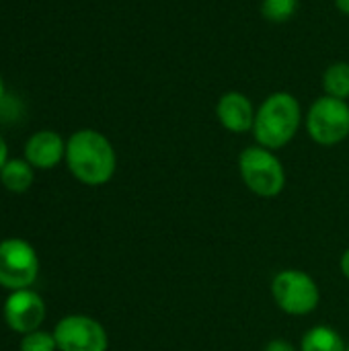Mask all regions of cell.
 Masks as SVG:
<instances>
[{
  "label": "cell",
  "mask_w": 349,
  "mask_h": 351,
  "mask_svg": "<svg viewBox=\"0 0 349 351\" xmlns=\"http://www.w3.org/2000/svg\"><path fill=\"white\" fill-rule=\"evenodd\" d=\"M66 160L70 173L80 183L93 187L105 185L117 167L111 142L95 130H80L68 140Z\"/></svg>",
  "instance_id": "6da1fadb"
},
{
  "label": "cell",
  "mask_w": 349,
  "mask_h": 351,
  "mask_svg": "<svg viewBox=\"0 0 349 351\" xmlns=\"http://www.w3.org/2000/svg\"><path fill=\"white\" fill-rule=\"evenodd\" d=\"M298 0H263L261 14L272 23H286L294 16Z\"/></svg>",
  "instance_id": "5bb4252c"
},
{
  "label": "cell",
  "mask_w": 349,
  "mask_h": 351,
  "mask_svg": "<svg viewBox=\"0 0 349 351\" xmlns=\"http://www.w3.org/2000/svg\"><path fill=\"white\" fill-rule=\"evenodd\" d=\"M263 351H296V350H294V346H292V343H288V341H284V339H274V341H269V343L265 346V350Z\"/></svg>",
  "instance_id": "2e32d148"
},
{
  "label": "cell",
  "mask_w": 349,
  "mask_h": 351,
  "mask_svg": "<svg viewBox=\"0 0 349 351\" xmlns=\"http://www.w3.org/2000/svg\"><path fill=\"white\" fill-rule=\"evenodd\" d=\"M25 156L31 167L53 169L62 160V156H66V144L56 132L43 130L29 138L25 146Z\"/></svg>",
  "instance_id": "30bf717a"
},
{
  "label": "cell",
  "mask_w": 349,
  "mask_h": 351,
  "mask_svg": "<svg viewBox=\"0 0 349 351\" xmlns=\"http://www.w3.org/2000/svg\"><path fill=\"white\" fill-rule=\"evenodd\" d=\"M39 271V261L33 247L21 239L0 243V286L8 290L29 288Z\"/></svg>",
  "instance_id": "8992f818"
},
{
  "label": "cell",
  "mask_w": 349,
  "mask_h": 351,
  "mask_svg": "<svg viewBox=\"0 0 349 351\" xmlns=\"http://www.w3.org/2000/svg\"><path fill=\"white\" fill-rule=\"evenodd\" d=\"M348 351H349V346H348Z\"/></svg>",
  "instance_id": "44dd1931"
},
{
  "label": "cell",
  "mask_w": 349,
  "mask_h": 351,
  "mask_svg": "<svg viewBox=\"0 0 349 351\" xmlns=\"http://www.w3.org/2000/svg\"><path fill=\"white\" fill-rule=\"evenodd\" d=\"M255 109L251 99L245 93L228 90L224 93L216 103V117L222 123L224 130L232 134H245L253 130L255 123Z\"/></svg>",
  "instance_id": "9c48e42d"
},
{
  "label": "cell",
  "mask_w": 349,
  "mask_h": 351,
  "mask_svg": "<svg viewBox=\"0 0 349 351\" xmlns=\"http://www.w3.org/2000/svg\"><path fill=\"white\" fill-rule=\"evenodd\" d=\"M272 294L276 304L294 317L311 315L319 306V286L317 282L298 269H286L280 271L272 282Z\"/></svg>",
  "instance_id": "5b68a950"
},
{
  "label": "cell",
  "mask_w": 349,
  "mask_h": 351,
  "mask_svg": "<svg viewBox=\"0 0 349 351\" xmlns=\"http://www.w3.org/2000/svg\"><path fill=\"white\" fill-rule=\"evenodd\" d=\"M2 97H4V82H2V76H0V101H2Z\"/></svg>",
  "instance_id": "ffe728a7"
},
{
  "label": "cell",
  "mask_w": 349,
  "mask_h": 351,
  "mask_svg": "<svg viewBox=\"0 0 349 351\" xmlns=\"http://www.w3.org/2000/svg\"><path fill=\"white\" fill-rule=\"evenodd\" d=\"M306 132L321 146H335L349 136L348 101L335 97L317 99L306 113Z\"/></svg>",
  "instance_id": "277c9868"
},
{
  "label": "cell",
  "mask_w": 349,
  "mask_h": 351,
  "mask_svg": "<svg viewBox=\"0 0 349 351\" xmlns=\"http://www.w3.org/2000/svg\"><path fill=\"white\" fill-rule=\"evenodd\" d=\"M323 88L325 95L348 101L349 99V64L335 62L323 74Z\"/></svg>",
  "instance_id": "4fadbf2b"
},
{
  "label": "cell",
  "mask_w": 349,
  "mask_h": 351,
  "mask_svg": "<svg viewBox=\"0 0 349 351\" xmlns=\"http://www.w3.org/2000/svg\"><path fill=\"white\" fill-rule=\"evenodd\" d=\"M239 171L245 185L259 197H276L284 191L286 171L274 150L249 146L239 156Z\"/></svg>",
  "instance_id": "3957f363"
},
{
  "label": "cell",
  "mask_w": 349,
  "mask_h": 351,
  "mask_svg": "<svg viewBox=\"0 0 349 351\" xmlns=\"http://www.w3.org/2000/svg\"><path fill=\"white\" fill-rule=\"evenodd\" d=\"M302 351H348L346 341L341 339V335L331 329V327H313L311 331H306V335L302 337L300 343Z\"/></svg>",
  "instance_id": "8fae6325"
},
{
  "label": "cell",
  "mask_w": 349,
  "mask_h": 351,
  "mask_svg": "<svg viewBox=\"0 0 349 351\" xmlns=\"http://www.w3.org/2000/svg\"><path fill=\"white\" fill-rule=\"evenodd\" d=\"M53 337L60 351H107L109 346L101 323L82 315L62 319L56 325Z\"/></svg>",
  "instance_id": "52a82bcc"
},
{
  "label": "cell",
  "mask_w": 349,
  "mask_h": 351,
  "mask_svg": "<svg viewBox=\"0 0 349 351\" xmlns=\"http://www.w3.org/2000/svg\"><path fill=\"white\" fill-rule=\"evenodd\" d=\"M58 343L56 337L43 331H33L27 333L21 341V351H56Z\"/></svg>",
  "instance_id": "9a60e30c"
},
{
  "label": "cell",
  "mask_w": 349,
  "mask_h": 351,
  "mask_svg": "<svg viewBox=\"0 0 349 351\" xmlns=\"http://www.w3.org/2000/svg\"><path fill=\"white\" fill-rule=\"evenodd\" d=\"M0 179H2V185L8 189V191H14V193H23L31 187L33 183V171H31V165L25 162V160H8L4 165V169L0 171Z\"/></svg>",
  "instance_id": "7c38bea8"
},
{
  "label": "cell",
  "mask_w": 349,
  "mask_h": 351,
  "mask_svg": "<svg viewBox=\"0 0 349 351\" xmlns=\"http://www.w3.org/2000/svg\"><path fill=\"white\" fill-rule=\"evenodd\" d=\"M302 109L292 93H272L257 109L253 136L259 146L267 150H280L290 144L300 128Z\"/></svg>",
  "instance_id": "7a4b0ae2"
},
{
  "label": "cell",
  "mask_w": 349,
  "mask_h": 351,
  "mask_svg": "<svg viewBox=\"0 0 349 351\" xmlns=\"http://www.w3.org/2000/svg\"><path fill=\"white\" fill-rule=\"evenodd\" d=\"M6 162H8V160H6V144H4V140H2V136H0V171L4 169Z\"/></svg>",
  "instance_id": "ac0fdd59"
},
{
  "label": "cell",
  "mask_w": 349,
  "mask_h": 351,
  "mask_svg": "<svg viewBox=\"0 0 349 351\" xmlns=\"http://www.w3.org/2000/svg\"><path fill=\"white\" fill-rule=\"evenodd\" d=\"M45 319L43 300L31 290H14L4 304V321L16 333H33Z\"/></svg>",
  "instance_id": "ba28073f"
},
{
  "label": "cell",
  "mask_w": 349,
  "mask_h": 351,
  "mask_svg": "<svg viewBox=\"0 0 349 351\" xmlns=\"http://www.w3.org/2000/svg\"><path fill=\"white\" fill-rule=\"evenodd\" d=\"M335 8H337L341 14H348L349 16V0H335Z\"/></svg>",
  "instance_id": "d6986e66"
},
{
  "label": "cell",
  "mask_w": 349,
  "mask_h": 351,
  "mask_svg": "<svg viewBox=\"0 0 349 351\" xmlns=\"http://www.w3.org/2000/svg\"><path fill=\"white\" fill-rule=\"evenodd\" d=\"M339 267H341V274L349 280V249L341 255V261H339Z\"/></svg>",
  "instance_id": "e0dca14e"
}]
</instances>
